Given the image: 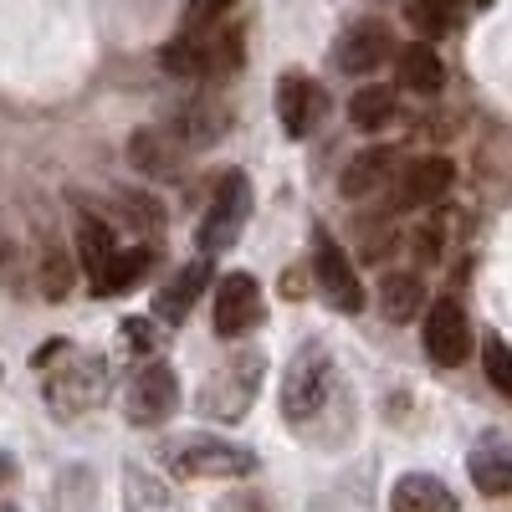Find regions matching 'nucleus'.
<instances>
[{
  "label": "nucleus",
  "instance_id": "9b49d317",
  "mask_svg": "<svg viewBox=\"0 0 512 512\" xmlns=\"http://www.w3.org/2000/svg\"><path fill=\"white\" fill-rule=\"evenodd\" d=\"M47 395H52V405L67 410V415L103 405V395H108V364H103V359H88V354L72 359L62 374H52Z\"/></svg>",
  "mask_w": 512,
  "mask_h": 512
},
{
  "label": "nucleus",
  "instance_id": "f8f14e48",
  "mask_svg": "<svg viewBox=\"0 0 512 512\" xmlns=\"http://www.w3.org/2000/svg\"><path fill=\"white\" fill-rule=\"evenodd\" d=\"M323 113H328V98H323V88H318L313 77L287 72L277 82V118L287 128V139H308L313 128L323 123Z\"/></svg>",
  "mask_w": 512,
  "mask_h": 512
},
{
  "label": "nucleus",
  "instance_id": "20e7f679",
  "mask_svg": "<svg viewBox=\"0 0 512 512\" xmlns=\"http://www.w3.org/2000/svg\"><path fill=\"white\" fill-rule=\"evenodd\" d=\"M251 221V180L241 175V169H231V175L216 185V195H210V210H205V221H200V251L205 256H221L241 241Z\"/></svg>",
  "mask_w": 512,
  "mask_h": 512
},
{
  "label": "nucleus",
  "instance_id": "f03ea898",
  "mask_svg": "<svg viewBox=\"0 0 512 512\" xmlns=\"http://www.w3.org/2000/svg\"><path fill=\"white\" fill-rule=\"evenodd\" d=\"M164 67L175 77H226L241 67V36L236 31H190V36H175L164 47Z\"/></svg>",
  "mask_w": 512,
  "mask_h": 512
},
{
  "label": "nucleus",
  "instance_id": "ddd939ff",
  "mask_svg": "<svg viewBox=\"0 0 512 512\" xmlns=\"http://www.w3.org/2000/svg\"><path fill=\"white\" fill-rule=\"evenodd\" d=\"M390 57H395V41H390V26L384 21H359L354 31H344V41H338V67L349 77H369Z\"/></svg>",
  "mask_w": 512,
  "mask_h": 512
},
{
  "label": "nucleus",
  "instance_id": "b1692460",
  "mask_svg": "<svg viewBox=\"0 0 512 512\" xmlns=\"http://www.w3.org/2000/svg\"><path fill=\"white\" fill-rule=\"evenodd\" d=\"M149 267H154V251H149V246L118 251V262H113V267H108V277L93 287V297H118V292H128V287H139Z\"/></svg>",
  "mask_w": 512,
  "mask_h": 512
},
{
  "label": "nucleus",
  "instance_id": "7c9ffc66",
  "mask_svg": "<svg viewBox=\"0 0 512 512\" xmlns=\"http://www.w3.org/2000/svg\"><path fill=\"white\" fill-rule=\"evenodd\" d=\"M226 6H231V0H200V26H205V21H216Z\"/></svg>",
  "mask_w": 512,
  "mask_h": 512
},
{
  "label": "nucleus",
  "instance_id": "393cba45",
  "mask_svg": "<svg viewBox=\"0 0 512 512\" xmlns=\"http://www.w3.org/2000/svg\"><path fill=\"white\" fill-rule=\"evenodd\" d=\"M349 118H354V128H364V134H379V128L395 118V93L379 88V82H369V88H359L349 98Z\"/></svg>",
  "mask_w": 512,
  "mask_h": 512
},
{
  "label": "nucleus",
  "instance_id": "423d86ee",
  "mask_svg": "<svg viewBox=\"0 0 512 512\" xmlns=\"http://www.w3.org/2000/svg\"><path fill=\"white\" fill-rule=\"evenodd\" d=\"M123 410H128V420H134V425H164L169 415L180 410V374L169 369L164 359L144 364L134 379H128Z\"/></svg>",
  "mask_w": 512,
  "mask_h": 512
},
{
  "label": "nucleus",
  "instance_id": "5701e85b",
  "mask_svg": "<svg viewBox=\"0 0 512 512\" xmlns=\"http://www.w3.org/2000/svg\"><path fill=\"white\" fill-rule=\"evenodd\" d=\"M472 11V0H410V26L420 31V36H446V31H456L461 26V16Z\"/></svg>",
  "mask_w": 512,
  "mask_h": 512
},
{
  "label": "nucleus",
  "instance_id": "c85d7f7f",
  "mask_svg": "<svg viewBox=\"0 0 512 512\" xmlns=\"http://www.w3.org/2000/svg\"><path fill=\"white\" fill-rule=\"evenodd\" d=\"M149 333H154V328H149L144 318H128V338H134V349H139V354L154 349V338H149Z\"/></svg>",
  "mask_w": 512,
  "mask_h": 512
},
{
  "label": "nucleus",
  "instance_id": "2f4dec72",
  "mask_svg": "<svg viewBox=\"0 0 512 512\" xmlns=\"http://www.w3.org/2000/svg\"><path fill=\"white\" fill-rule=\"evenodd\" d=\"M11 477V456H0V482H6Z\"/></svg>",
  "mask_w": 512,
  "mask_h": 512
},
{
  "label": "nucleus",
  "instance_id": "dca6fc26",
  "mask_svg": "<svg viewBox=\"0 0 512 512\" xmlns=\"http://www.w3.org/2000/svg\"><path fill=\"white\" fill-rule=\"evenodd\" d=\"M395 77L405 93H420V98H436L446 88V62L436 47H425V41H410V47L395 52Z\"/></svg>",
  "mask_w": 512,
  "mask_h": 512
},
{
  "label": "nucleus",
  "instance_id": "6ab92c4d",
  "mask_svg": "<svg viewBox=\"0 0 512 512\" xmlns=\"http://www.w3.org/2000/svg\"><path fill=\"white\" fill-rule=\"evenodd\" d=\"M77 262H82V272H88V282H93V287H98V282L108 277V267L118 262L113 226H103L98 216H88V210L77 216Z\"/></svg>",
  "mask_w": 512,
  "mask_h": 512
},
{
  "label": "nucleus",
  "instance_id": "7ed1b4c3",
  "mask_svg": "<svg viewBox=\"0 0 512 512\" xmlns=\"http://www.w3.org/2000/svg\"><path fill=\"white\" fill-rule=\"evenodd\" d=\"M262 374H267V359L262 354H256V349H236V359L221 364L216 374H210V384H205V395H200L205 415H216V420L246 415L251 400H256V390H262Z\"/></svg>",
  "mask_w": 512,
  "mask_h": 512
},
{
  "label": "nucleus",
  "instance_id": "aec40b11",
  "mask_svg": "<svg viewBox=\"0 0 512 512\" xmlns=\"http://www.w3.org/2000/svg\"><path fill=\"white\" fill-rule=\"evenodd\" d=\"M210 287V256H195V262L169 282L164 292H159V303H154V313L164 318V323H185V313L195 308V297Z\"/></svg>",
  "mask_w": 512,
  "mask_h": 512
},
{
  "label": "nucleus",
  "instance_id": "f3484780",
  "mask_svg": "<svg viewBox=\"0 0 512 512\" xmlns=\"http://www.w3.org/2000/svg\"><path fill=\"white\" fill-rule=\"evenodd\" d=\"M128 154H134V164L144 169V175L169 180L180 169V159H185V144H180L175 128H139L134 144H128Z\"/></svg>",
  "mask_w": 512,
  "mask_h": 512
},
{
  "label": "nucleus",
  "instance_id": "c756f323",
  "mask_svg": "<svg viewBox=\"0 0 512 512\" xmlns=\"http://www.w3.org/2000/svg\"><path fill=\"white\" fill-rule=\"evenodd\" d=\"M11 267H16V246L0 236V282H11Z\"/></svg>",
  "mask_w": 512,
  "mask_h": 512
},
{
  "label": "nucleus",
  "instance_id": "1a4fd4ad",
  "mask_svg": "<svg viewBox=\"0 0 512 512\" xmlns=\"http://www.w3.org/2000/svg\"><path fill=\"white\" fill-rule=\"evenodd\" d=\"M216 333L221 338H241V333H251L256 323H262V287H256V277L251 272H226L221 282H216Z\"/></svg>",
  "mask_w": 512,
  "mask_h": 512
},
{
  "label": "nucleus",
  "instance_id": "a878e982",
  "mask_svg": "<svg viewBox=\"0 0 512 512\" xmlns=\"http://www.w3.org/2000/svg\"><path fill=\"white\" fill-rule=\"evenodd\" d=\"M36 282H41V292H47V303H62V297L72 292V256H67L57 241L41 246V256H36Z\"/></svg>",
  "mask_w": 512,
  "mask_h": 512
},
{
  "label": "nucleus",
  "instance_id": "cd10ccee",
  "mask_svg": "<svg viewBox=\"0 0 512 512\" xmlns=\"http://www.w3.org/2000/svg\"><path fill=\"white\" fill-rule=\"evenodd\" d=\"M487 379L512 400V349L502 344V338H487Z\"/></svg>",
  "mask_w": 512,
  "mask_h": 512
},
{
  "label": "nucleus",
  "instance_id": "39448f33",
  "mask_svg": "<svg viewBox=\"0 0 512 512\" xmlns=\"http://www.w3.org/2000/svg\"><path fill=\"white\" fill-rule=\"evenodd\" d=\"M169 461H175L180 477H246L256 472V451L216 441V436H185L169 446Z\"/></svg>",
  "mask_w": 512,
  "mask_h": 512
},
{
  "label": "nucleus",
  "instance_id": "4468645a",
  "mask_svg": "<svg viewBox=\"0 0 512 512\" xmlns=\"http://www.w3.org/2000/svg\"><path fill=\"white\" fill-rule=\"evenodd\" d=\"M466 472H472L482 497H507L512 492V441L507 436H482L466 456Z\"/></svg>",
  "mask_w": 512,
  "mask_h": 512
},
{
  "label": "nucleus",
  "instance_id": "f257e3e1",
  "mask_svg": "<svg viewBox=\"0 0 512 512\" xmlns=\"http://www.w3.org/2000/svg\"><path fill=\"white\" fill-rule=\"evenodd\" d=\"M333 395V359L323 344H303L282 374V415L292 425H308Z\"/></svg>",
  "mask_w": 512,
  "mask_h": 512
},
{
  "label": "nucleus",
  "instance_id": "412c9836",
  "mask_svg": "<svg viewBox=\"0 0 512 512\" xmlns=\"http://www.w3.org/2000/svg\"><path fill=\"white\" fill-rule=\"evenodd\" d=\"M379 308H384L390 323H410L425 308V282L415 272H390L379 282Z\"/></svg>",
  "mask_w": 512,
  "mask_h": 512
},
{
  "label": "nucleus",
  "instance_id": "4be33fe9",
  "mask_svg": "<svg viewBox=\"0 0 512 512\" xmlns=\"http://www.w3.org/2000/svg\"><path fill=\"white\" fill-rule=\"evenodd\" d=\"M180 144H195V149H205V144H216L221 134H226V108L221 103H210V98H195L185 113H180Z\"/></svg>",
  "mask_w": 512,
  "mask_h": 512
},
{
  "label": "nucleus",
  "instance_id": "bb28decb",
  "mask_svg": "<svg viewBox=\"0 0 512 512\" xmlns=\"http://www.w3.org/2000/svg\"><path fill=\"white\" fill-rule=\"evenodd\" d=\"M446 241H451V221H446V216H431V221H425V226L415 231V241H410V246H415V256H420L425 267H436L441 256H446Z\"/></svg>",
  "mask_w": 512,
  "mask_h": 512
},
{
  "label": "nucleus",
  "instance_id": "2eb2a0df",
  "mask_svg": "<svg viewBox=\"0 0 512 512\" xmlns=\"http://www.w3.org/2000/svg\"><path fill=\"white\" fill-rule=\"evenodd\" d=\"M395 175H400V149L374 144V149H364V154L349 159V169H344V180H338V190H344L349 200H364V195H374L379 185H390Z\"/></svg>",
  "mask_w": 512,
  "mask_h": 512
},
{
  "label": "nucleus",
  "instance_id": "9d476101",
  "mask_svg": "<svg viewBox=\"0 0 512 512\" xmlns=\"http://www.w3.org/2000/svg\"><path fill=\"white\" fill-rule=\"evenodd\" d=\"M425 354L446 369L466 364V354H472V323H466L456 297H436L431 313H425Z\"/></svg>",
  "mask_w": 512,
  "mask_h": 512
},
{
  "label": "nucleus",
  "instance_id": "6e6552de",
  "mask_svg": "<svg viewBox=\"0 0 512 512\" xmlns=\"http://www.w3.org/2000/svg\"><path fill=\"white\" fill-rule=\"evenodd\" d=\"M456 185V164L431 154V159H415L395 175V190H390V216L395 210H425V205H441L446 190Z\"/></svg>",
  "mask_w": 512,
  "mask_h": 512
},
{
  "label": "nucleus",
  "instance_id": "a211bd4d",
  "mask_svg": "<svg viewBox=\"0 0 512 512\" xmlns=\"http://www.w3.org/2000/svg\"><path fill=\"white\" fill-rule=\"evenodd\" d=\"M390 512H456V497L441 477L431 472H410L390 487Z\"/></svg>",
  "mask_w": 512,
  "mask_h": 512
},
{
  "label": "nucleus",
  "instance_id": "0eeeda50",
  "mask_svg": "<svg viewBox=\"0 0 512 512\" xmlns=\"http://www.w3.org/2000/svg\"><path fill=\"white\" fill-rule=\"evenodd\" d=\"M313 277H318V292L338 313H359L364 308V282H359V267L349 262V251L338 246L333 236H318L313 241Z\"/></svg>",
  "mask_w": 512,
  "mask_h": 512
}]
</instances>
